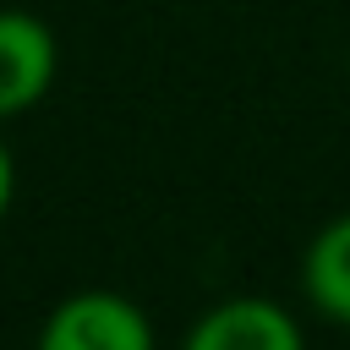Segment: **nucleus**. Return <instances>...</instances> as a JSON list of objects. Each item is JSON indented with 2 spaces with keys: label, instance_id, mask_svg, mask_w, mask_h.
<instances>
[{
  "label": "nucleus",
  "instance_id": "5",
  "mask_svg": "<svg viewBox=\"0 0 350 350\" xmlns=\"http://www.w3.org/2000/svg\"><path fill=\"white\" fill-rule=\"evenodd\" d=\"M11 202H16V153H11V142H5V131H0V224H5Z\"/></svg>",
  "mask_w": 350,
  "mask_h": 350
},
{
  "label": "nucleus",
  "instance_id": "1",
  "mask_svg": "<svg viewBox=\"0 0 350 350\" xmlns=\"http://www.w3.org/2000/svg\"><path fill=\"white\" fill-rule=\"evenodd\" d=\"M33 350H159V334L142 301H131L126 290L88 284L44 312Z\"/></svg>",
  "mask_w": 350,
  "mask_h": 350
},
{
  "label": "nucleus",
  "instance_id": "2",
  "mask_svg": "<svg viewBox=\"0 0 350 350\" xmlns=\"http://www.w3.org/2000/svg\"><path fill=\"white\" fill-rule=\"evenodd\" d=\"M60 71L55 27L27 5H0V126L49 98Z\"/></svg>",
  "mask_w": 350,
  "mask_h": 350
},
{
  "label": "nucleus",
  "instance_id": "3",
  "mask_svg": "<svg viewBox=\"0 0 350 350\" xmlns=\"http://www.w3.org/2000/svg\"><path fill=\"white\" fill-rule=\"evenodd\" d=\"M180 350H306V334L273 295H224L186 328Z\"/></svg>",
  "mask_w": 350,
  "mask_h": 350
},
{
  "label": "nucleus",
  "instance_id": "4",
  "mask_svg": "<svg viewBox=\"0 0 350 350\" xmlns=\"http://www.w3.org/2000/svg\"><path fill=\"white\" fill-rule=\"evenodd\" d=\"M301 295L317 317L350 328V213H334L301 252Z\"/></svg>",
  "mask_w": 350,
  "mask_h": 350
}]
</instances>
